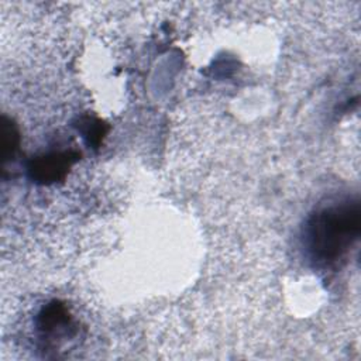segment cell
Wrapping results in <instances>:
<instances>
[{
    "label": "cell",
    "instance_id": "cell-1",
    "mask_svg": "<svg viewBox=\"0 0 361 361\" xmlns=\"http://www.w3.org/2000/svg\"><path fill=\"white\" fill-rule=\"evenodd\" d=\"M361 233V203L345 197L314 209L306 219L302 240L307 257L322 268L343 261Z\"/></svg>",
    "mask_w": 361,
    "mask_h": 361
},
{
    "label": "cell",
    "instance_id": "cell-2",
    "mask_svg": "<svg viewBox=\"0 0 361 361\" xmlns=\"http://www.w3.org/2000/svg\"><path fill=\"white\" fill-rule=\"evenodd\" d=\"M79 159L76 151H55L32 158L28 164L31 179L41 185L63 180L72 165Z\"/></svg>",
    "mask_w": 361,
    "mask_h": 361
},
{
    "label": "cell",
    "instance_id": "cell-3",
    "mask_svg": "<svg viewBox=\"0 0 361 361\" xmlns=\"http://www.w3.org/2000/svg\"><path fill=\"white\" fill-rule=\"evenodd\" d=\"M72 323L71 314L66 306L58 300H54L44 306L37 317V327L42 337H59L66 333Z\"/></svg>",
    "mask_w": 361,
    "mask_h": 361
},
{
    "label": "cell",
    "instance_id": "cell-4",
    "mask_svg": "<svg viewBox=\"0 0 361 361\" xmlns=\"http://www.w3.org/2000/svg\"><path fill=\"white\" fill-rule=\"evenodd\" d=\"M1 152H3V159H8V157L14 155V151L17 149L18 145V131L16 126L8 121L6 117L3 118V130H1Z\"/></svg>",
    "mask_w": 361,
    "mask_h": 361
},
{
    "label": "cell",
    "instance_id": "cell-5",
    "mask_svg": "<svg viewBox=\"0 0 361 361\" xmlns=\"http://www.w3.org/2000/svg\"><path fill=\"white\" fill-rule=\"evenodd\" d=\"M83 124H85L83 135L87 138V142L92 144V145H99L100 141H102V137L104 134L103 123L100 120L87 118Z\"/></svg>",
    "mask_w": 361,
    "mask_h": 361
}]
</instances>
